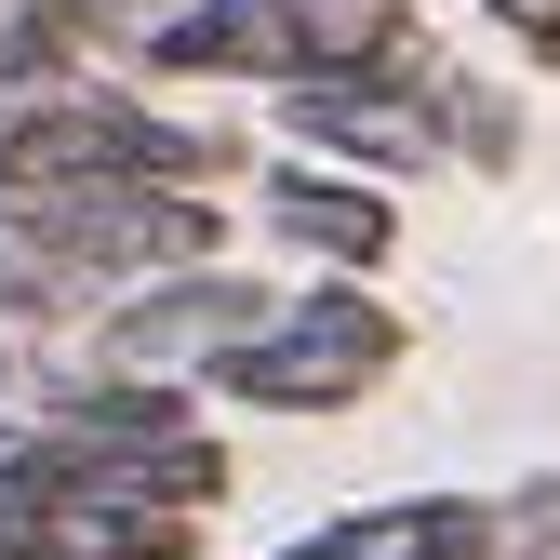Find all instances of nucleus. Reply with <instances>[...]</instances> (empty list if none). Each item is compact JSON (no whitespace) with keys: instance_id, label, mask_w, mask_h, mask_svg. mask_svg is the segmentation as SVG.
<instances>
[{"instance_id":"obj_1","label":"nucleus","mask_w":560,"mask_h":560,"mask_svg":"<svg viewBox=\"0 0 560 560\" xmlns=\"http://www.w3.org/2000/svg\"><path fill=\"white\" fill-rule=\"evenodd\" d=\"M54 187H254L241 120L174 107L161 81H54V94H0V200H54Z\"/></svg>"},{"instance_id":"obj_3","label":"nucleus","mask_w":560,"mask_h":560,"mask_svg":"<svg viewBox=\"0 0 560 560\" xmlns=\"http://www.w3.org/2000/svg\"><path fill=\"white\" fill-rule=\"evenodd\" d=\"M267 133H280L294 161H347V174H374V187L454 174V148H441V40H400L387 67L267 94Z\"/></svg>"},{"instance_id":"obj_6","label":"nucleus","mask_w":560,"mask_h":560,"mask_svg":"<svg viewBox=\"0 0 560 560\" xmlns=\"http://www.w3.org/2000/svg\"><path fill=\"white\" fill-rule=\"evenodd\" d=\"M241 214H254V241L294 267V280H387L400 241H413L400 187L347 174V161H294V148H280V161L241 187Z\"/></svg>"},{"instance_id":"obj_7","label":"nucleus","mask_w":560,"mask_h":560,"mask_svg":"<svg viewBox=\"0 0 560 560\" xmlns=\"http://www.w3.org/2000/svg\"><path fill=\"white\" fill-rule=\"evenodd\" d=\"M133 81H161V94H294L307 27H294V0H161L148 40H133Z\"/></svg>"},{"instance_id":"obj_14","label":"nucleus","mask_w":560,"mask_h":560,"mask_svg":"<svg viewBox=\"0 0 560 560\" xmlns=\"http://www.w3.org/2000/svg\"><path fill=\"white\" fill-rule=\"evenodd\" d=\"M467 14L494 27V40L534 67V81H560V0H467Z\"/></svg>"},{"instance_id":"obj_12","label":"nucleus","mask_w":560,"mask_h":560,"mask_svg":"<svg viewBox=\"0 0 560 560\" xmlns=\"http://www.w3.org/2000/svg\"><path fill=\"white\" fill-rule=\"evenodd\" d=\"M307 27V81H347V67H387L400 40H428V0H294Z\"/></svg>"},{"instance_id":"obj_9","label":"nucleus","mask_w":560,"mask_h":560,"mask_svg":"<svg viewBox=\"0 0 560 560\" xmlns=\"http://www.w3.org/2000/svg\"><path fill=\"white\" fill-rule=\"evenodd\" d=\"M214 521H161V508H94L54 480H0V560H200Z\"/></svg>"},{"instance_id":"obj_13","label":"nucleus","mask_w":560,"mask_h":560,"mask_svg":"<svg viewBox=\"0 0 560 560\" xmlns=\"http://www.w3.org/2000/svg\"><path fill=\"white\" fill-rule=\"evenodd\" d=\"M494 534L508 560H560V467H521L508 494H494Z\"/></svg>"},{"instance_id":"obj_2","label":"nucleus","mask_w":560,"mask_h":560,"mask_svg":"<svg viewBox=\"0 0 560 560\" xmlns=\"http://www.w3.org/2000/svg\"><path fill=\"white\" fill-rule=\"evenodd\" d=\"M413 374V307L387 294V280H280V307L254 320V347H228L214 361V413H294V428H320V413H361Z\"/></svg>"},{"instance_id":"obj_11","label":"nucleus","mask_w":560,"mask_h":560,"mask_svg":"<svg viewBox=\"0 0 560 560\" xmlns=\"http://www.w3.org/2000/svg\"><path fill=\"white\" fill-rule=\"evenodd\" d=\"M441 148H454V174H480V187H508V174H521L534 107H521L508 67H441Z\"/></svg>"},{"instance_id":"obj_8","label":"nucleus","mask_w":560,"mask_h":560,"mask_svg":"<svg viewBox=\"0 0 560 560\" xmlns=\"http://www.w3.org/2000/svg\"><path fill=\"white\" fill-rule=\"evenodd\" d=\"M294 560H508L494 494H454V480H413V494H361L294 534Z\"/></svg>"},{"instance_id":"obj_10","label":"nucleus","mask_w":560,"mask_h":560,"mask_svg":"<svg viewBox=\"0 0 560 560\" xmlns=\"http://www.w3.org/2000/svg\"><path fill=\"white\" fill-rule=\"evenodd\" d=\"M94 307H107V294H94L81 267L0 214V347H81V334H94Z\"/></svg>"},{"instance_id":"obj_5","label":"nucleus","mask_w":560,"mask_h":560,"mask_svg":"<svg viewBox=\"0 0 560 560\" xmlns=\"http://www.w3.org/2000/svg\"><path fill=\"white\" fill-rule=\"evenodd\" d=\"M267 307H280V280L241 267V254H214V267H174V280L107 294L94 334H81V361H107V374H161V387H214V361H228V347H254Z\"/></svg>"},{"instance_id":"obj_4","label":"nucleus","mask_w":560,"mask_h":560,"mask_svg":"<svg viewBox=\"0 0 560 560\" xmlns=\"http://www.w3.org/2000/svg\"><path fill=\"white\" fill-rule=\"evenodd\" d=\"M27 241H54L94 294H133V280H174V267H214L241 241V200L214 187H54V200H0Z\"/></svg>"}]
</instances>
